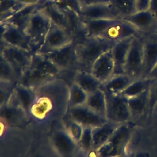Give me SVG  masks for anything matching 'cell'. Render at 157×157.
<instances>
[{
  "instance_id": "obj_8",
  "label": "cell",
  "mask_w": 157,
  "mask_h": 157,
  "mask_svg": "<svg viewBox=\"0 0 157 157\" xmlns=\"http://www.w3.org/2000/svg\"><path fill=\"white\" fill-rule=\"evenodd\" d=\"M144 41L139 36L134 37L129 47L125 64L124 74L134 80L142 77Z\"/></svg>"
},
{
  "instance_id": "obj_40",
  "label": "cell",
  "mask_w": 157,
  "mask_h": 157,
  "mask_svg": "<svg viewBox=\"0 0 157 157\" xmlns=\"http://www.w3.org/2000/svg\"><path fill=\"white\" fill-rule=\"evenodd\" d=\"M148 10L155 17H157V0H150Z\"/></svg>"
},
{
  "instance_id": "obj_42",
  "label": "cell",
  "mask_w": 157,
  "mask_h": 157,
  "mask_svg": "<svg viewBox=\"0 0 157 157\" xmlns=\"http://www.w3.org/2000/svg\"><path fill=\"white\" fill-rule=\"evenodd\" d=\"M20 1L25 3L26 4L31 5V4H38L40 0H20Z\"/></svg>"
},
{
  "instance_id": "obj_26",
  "label": "cell",
  "mask_w": 157,
  "mask_h": 157,
  "mask_svg": "<svg viewBox=\"0 0 157 157\" xmlns=\"http://www.w3.org/2000/svg\"><path fill=\"white\" fill-rule=\"evenodd\" d=\"M109 2L120 19H124L137 12L136 0H109Z\"/></svg>"
},
{
  "instance_id": "obj_15",
  "label": "cell",
  "mask_w": 157,
  "mask_h": 157,
  "mask_svg": "<svg viewBox=\"0 0 157 157\" xmlns=\"http://www.w3.org/2000/svg\"><path fill=\"white\" fill-rule=\"evenodd\" d=\"M91 73L102 83L108 81L114 74V62L111 50L102 54L94 63Z\"/></svg>"
},
{
  "instance_id": "obj_20",
  "label": "cell",
  "mask_w": 157,
  "mask_h": 157,
  "mask_svg": "<svg viewBox=\"0 0 157 157\" xmlns=\"http://www.w3.org/2000/svg\"><path fill=\"white\" fill-rule=\"evenodd\" d=\"M120 124L107 121L102 125L93 128V151H96L111 137Z\"/></svg>"
},
{
  "instance_id": "obj_6",
  "label": "cell",
  "mask_w": 157,
  "mask_h": 157,
  "mask_svg": "<svg viewBox=\"0 0 157 157\" xmlns=\"http://www.w3.org/2000/svg\"><path fill=\"white\" fill-rule=\"evenodd\" d=\"M76 46L77 43L72 41L62 47L40 54L49 59L61 71L77 72L78 70V63Z\"/></svg>"
},
{
  "instance_id": "obj_5",
  "label": "cell",
  "mask_w": 157,
  "mask_h": 157,
  "mask_svg": "<svg viewBox=\"0 0 157 157\" xmlns=\"http://www.w3.org/2000/svg\"><path fill=\"white\" fill-rule=\"evenodd\" d=\"M103 91L106 99L107 120L119 124L127 123L131 120L128 98L120 93Z\"/></svg>"
},
{
  "instance_id": "obj_19",
  "label": "cell",
  "mask_w": 157,
  "mask_h": 157,
  "mask_svg": "<svg viewBox=\"0 0 157 157\" xmlns=\"http://www.w3.org/2000/svg\"><path fill=\"white\" fill-rule=\"evenodd\" d=\"M157 64V41L144 42L143 68L141 78L148 77Z\"/></svg>"
},
{
  "instance_id": "obj_44",
  "label": "cell",
  "mask_w": 157,
  "mask_h": 157,
  "mask_svg": "<svg viewBox=\"0 0 157 157\" xmlns=\"http://www.w3.org/2000/svg\"><path fill=\"white\" fill-rule=\"evenodd\" d=\"M125 157H134V155H131V156H126L125 155Z\"/></svg>"
},
{
  "instance_id": "obj_29",
  "label": "cell",
  "mask_w": 157,
  "mask_h": 157,
  "mask_svg": "<svg viewBox=\"0 0 157 157\" xmlns=\"http://www.w3.org/2000/svg\"><path fill=\"white\" fill-rule=\"evenodd\" d=\"M28 6L20 0H1V22L6 21L15 13Z\"/></svg>"
},
{
  "instance_id": "obj_32",
  "label": "cell",
  "mask_w": 157,
  "mask_h": 157,
  "mask_svg": "<svg viewBox=\"0 0 157 157\" xmlns=\"http://www.w3.org/2000/svg\"><path fill=\"white\" fill-rule=\"evenodd\" d=\"M88 94L77 83L74 82L69 89L68 104L69 107L85 104Z\"/></svg>"
},
{
  "instance_id": "obj_3",
  "label": "cell",
  "mask_w": 157,
  "mask_h": 157,
  "mask_svg": "<svg viewBox=\"0 0 157 157\" xmlns=\"http://www.w3.org/2000/svg\"><path fill=\"white\" fill-rule=\"evenodd\" d=\"M50 24V18L42 9H37L33 14L25 31L29 39L33 53H37L43 45Z\"/></svg>"
},
{
  "instance_id": "obj_25",
  "label": "cell",
  "mask_w": 157,
  "mask_h": 157,
  "mask_svg": "<svg viewBox=\"0 0 157 157\" xmlns=\"http://www.w3.org/2000/svg\"><path fill=\"white\" fill-rule=\"evenodd\" d=\"M148 100L149 88L137 96L128 98L131 119L140 115L145 109H147Z\"/></svg>"
},
{
  "instance_id": "obj_7",
  "label": "cell",
  "mask_w": 157,
  "mask_h": 157,
  "mask_svg": "<svg viewBox=\"0 0 157 157\" xmlns=\"http://www.w3.org/2000/svg\"><path fill=\"white\" fill-rule=\"evenodd\" d=\"M1 56L13 69L18 81L29 66L33 53L15 46L1 42Z\"/></svg>"
},
{
  "instance_id": "obj_34",
  "label": "cell",
  "mask_w": 157,
  "mask_h": 157,
  "mask_svg": "<svg viewBox=\"0 0 157 157\" xmlns=\"http://www.w3.org/2000/svg\"><path fill=\"white\" fill-rule=\"evenodd\" d=\"M59 9H69L76 12L80 17L82 4L80 0H51Z\"/></svg>"
},
{
  "instance_id": "obj_41",
  "label": "cell",
  "mask_w": 157,
  "mask_h": 157,
  "mask_svg": "<svg viewBox=\"0 0 157 157\" xmlns=\"http://www.w3.org/2000/svg\"><path fill=\"white\" fill-rule=\"evenodd\" d=\"M148 77L153 80L157 79V64L155 66V67L153 68V69L151 71V72H150Z\"/></svg>"
},
{
  "instance_id": "obj_4",
  "label": "cell",
  "mask_w": 157,
  "mask_h": 157,
  "mask_svg": "<svg viewBox=\"0 0 157 157\" xmlns=\"http://www.w3.org/2000/svg\"><path fill=\"white\" fill-rule=\"evenodd\" d=\"M131 132V128L127 123L120 124L108 140L96 151L97 157L125 156V149Z\"/></svg>"
},
{
  "instance_id": "obj_17",
  "label": "cell",
  "mask_w": 157,
  "mask_h": 157,
  "mask_svg": "<svg viewBox=\"0 0 157 157\" xmlns=\"http://www.w3.org/2000/svg\"><path fill=\"white\" fill-rule=\"evenodd\" d=\"M35 101L36 95L34 90L18 83L15 86L13 94L9 102L18 105L29 115Z\"/></svg>"
},
{
  "instance_id": "obj_36",
  "label": "cell",
  "mask_w": 157,
  "mask_h": 157,
  "mask_svg": "<svg viewBox=\"0 0 157 157\" xmlns=\"http://www.w3.org/2000/svg\"><path fill=\"white\" fill-rule=\"evenodd\" d=\"M69 120L67 123L66 129L71 135V136L73 138V139L78 144V142L81 139L83 133V127L81 124L71 118L69 117Z\"/></svg>"
},
{
  "instance_id": "obj_33",
  "label": "cell",
  "mask_w": 157,
  "mask_h": 157,
  "mask_svg": "<svg viewBox=\"0 0 157 157\" xmlns=\"http://www.w3.org/2000/svg\"><path fill=\"white\" fill-rule=\"evenodd\" d=\"M0 80L1 81L18 83V78L12 66L0 55Z\"/></svg>"
},
{
  "instance_id": "obj_13",
  "label": "cell",
  "mask_w": 157,
  "mask_h": 157,
  "mask_svg": "<svg viewBox=\"0 0 157 157\" xmlns=\"http://www.w3.org/2000/svg\"><path fill=\"white\" fill-rule=\"evenodd\" d=\"M52 145L60 157H72L78 145L66 129L55 131L51 138Z\"/></svg>"
},
{
  "instance_id": "obj_37",
  "label": "cell",
  "mask_w": 157,
  "mask_h": 157,
  "mask_svg": "<svg viewBox=\"0 0 157 157\" xmlns=\"http://www.w3.org/2000/svg\"><path fill=\"white\" fill-rule=\"evenodd\" d=\"M93 128H83L81 139L78 142V145L85 151L88 152L93 150Z\"/></svg>"
},
{
  "instance_id": "obj_22",
  "label": "cell",
  "mask_w": 157,
  "mask_h": 157,
  "mask_svg": "<svg viewBox=\"0 0 157 157\" xmlns=\"http://www.w3.org/2000/svg\"><path fill=\"white\" fill-rule=\"evenodd\" d=\"M117 19H81L83 28L87 38L101 36L105 30Z\"/></svg>"
},
{
  "instance_id": "obj_30",
  "label": "cell",
  "mask_w": 157,
  "mask_h": 157,
  "mask_svg": "<svg viewBox=\"0 0 157 157\" xmlns=\"http://www.w3.org/2000/svg\"><path fill=\"white\" fill-rule=\"evenodd\" d=\"M42 9L47 13L51 21L67 31V23L64 13L56 6L51 0L48 1Z\"/></svg>"
},
{
  "instance_id": "obj_35",
  "label": "cell",
  "mask_w": 157,
  "mask_h": 157,
  "mask_svg": "<svg viewBox=\"0 0 157 157\" xmlns=\"http://www.w3.org/2000/svg\"><path fill=\"white\" fill-rule=\"evenodd\" d=\"M17 83L1 81V105L9 101L13 94L15 86Z\"/></svg>"
},
{
  "instance_id": "obj_14",
  "label": "cell",
  "mask_w": 157,
  "mask_h": 157,
  "mask_svg": "<svg viewBox=\"0 0 157 157\" xmlns=\"http://www.w3.org/2000/svg\"><path fill=\"white\" fill-rule=\"evenodd\" d=\"M81 19H120L109 2L82 5Z\"/></svg>"
},
{
  "instance_id": "obj_38",
  "label": "cell",
  "mask_w": 157,
  "mask_h": 157,
  "mask_svg": "<svg viewBox=\"0 0 157 157\" xmlns=\"http://www.w3.org/2000/svg\"><path fill=\"white\" fill-rule=\"evenodd\" d=\"M157 104V79H153L151 84L149 88V100L147 109L150 113Z\"/></svg>"
},
{
  "instance_id": "obj_28",
  "label": "cell",
  "mask_w": 157,
  "mask_h": 157,
  "mask_svg": "<svg viewBox=\"0 0 157 157\" xmlns=\"http://www.w3.org/2000/svg\"><path fill=\"white\" fill-rule=\"evenodd\" d=\"M85 104L94 111L105 116L106 99L101 88L88 94Z\"/></svg>"
},
{
  "instance_id": "obj_39",
  "label": "cell",
  "mask_w": 157,
  "mask_h": 157,
  "mask_svg": "<svg viewBox=\"0 0 157 157\" xmlns=\"http://www.w3.org/2000/svg\"><path fill=\"white\" fill-rule=\"evenodd\" d=\"M137 11L148 10L150 0H136Z\"/></svg>"
},
{
  "instance_id": "obj_16",
  "label": "cell",
  "mask_w": 157,
  "mask_h": 157,
  "mask_svg": "<svg viewBox=\"0 0 157 157\" xmlns=\"http://www.w3.org/2000/svg\"><path fill=\"white\" fill-rule=\"evenodd\" d=\"M134 37H129L117 42L111 49L114 62V74H124V64L127 55Z\"/></svg>"
},
{
  "instance_id": "obj_1",
  "label": "cell",
  "mask_w": 157,
  "mask_h": 157,
  "mask_svg": "<svg viewBox=\"0 0 157 157\" xmlns=\"http://www.w3.org/2000/svg\"><path fill=\"white\" fill-rule=\"evenodd\" d=\"M62 71L43 55L33 53L31 63L18 81L31 89H36L58 76Z\"/></svg>"
},
{
  "instance_id": "obj_43",
  "label": "cell",
  "mask_w": 157,
  "mask_h": 157,
  "mask_svg": "<svg viewBox=\"0 0 157 157\" xmlns=\"http://www.w3.org/2000/svg\"><path fill=\"white\" fill-rule=\"evenodd\" d=\"M134 157H150V155L148 153L146 152H138L136 154L134 155Z\"/></svg>"
},
{
  "instance_id": "obj_18",
  "label": "cell",
  "mask_w": 157,
  "mask_h": 157,
  "mask_svg": "<svg viewBox=\"0 0 157 157\" xmlns=\"http://www.w3.org/2000/svg\"><path fill=\"white\" fill-rule=\"evenodd\" d=\"M28 115L18 105L9 102L1 105V118L7 125L15 126L19 125Z\"/></svg>"
},
{
  "instance_id": "obj_9",
  "label": "cell",
  "mask_w": 157,
  "mask_h": 157,
  "mask_svg": "<svg viewBox=\"0 0 157 157\" xmlns=\"http://www.w3.org/2000/svg\"><path fill=\"white\" fill-rule=\"evenodd\" d=\"M68 115L71 118L83 128H94L102 125L108 121L105 116L94 111L86 104L69 107Z\"/></svg>"
},
{
  "instance_id": "obj_27",
  "label": "cell",
  "mask_w": 157,
  "mask_h": 157,
  "mask_svg": "<svg viewBox=\"0 0 157 157\" xmlns=\"http://www.w3.org/2000/svg\"><path fill=\"white\" fill-rule=\"evenodd\" d=\"M155 16L149 10L137 11L134 14L125 18L124 20L134 25L140 32L147 29L153 22Z\"/></svg>"
},
{
  "instance_id": "obj_23",
  "label": "cell",
  "mask_w": 157,
  "mask_h": 157,
  "mask_svg": "<svg viewBox=\"0 0 157 157\" xmlns=\"http://www.w3.org/2000/svg\"><path fill=\"white\" fill-rule=\"evenodd\" d=\"M88 94L101 88L102 83L90 72L78 70L74 75V82Z\"/></svg>"
},
{
  "instance_id": "obj_2",
  "label": "cell",
  "mask_w": 157,
  "mask_h": 157,
  "mask_svg": "<svg viewBox=\"0 0 157 157\" xmlns=\"http://www.w3.org/2000/svg\"><path fill=\"white\" fill-rule=\"evenodd\" d=\"M115 43L98 36L88 37L84 42L77 44L78 70L91 72L96 60L102 54L111 50Z\"/></svg>"
},
{
  "instance_id": "obj_12",
  "label": "cell",
  "mask_w": 157,
  "mask_h": 157,
  "mask_svg": "<svg viewBox=\"0 0 157 157\" xmlns=\"http://www.w3.org/2000/svg\"><path fill=\"white\" fill-rule=\"evenodd\" d=\"M140 33L130 22L124 19H117L99 37L117 42L126 38L138 36Z\"/></svg>"
},
{
  "instance_id": "obj_24",
  "label": "cell",
  "mask_w": 157,
  "mask_h": 157,
  "mask_svg": "<svg viewBox=\"0 0 157 157\" xmlns=\"http://www.w3.org/2000/svg\"><path fill=\"white\" fill-rule=\"evenodd\" d=\"M134 80L125 74L113 75L102 85L101 89L107 92L119 94L125 90Z\"/></svg>"
},
{
  "instance_id": "obj_45",
  "label": "cell",
  "mask_w": 157,
  "mask_h": 157,
  "mask_svg": "<svg viewBox=\"0 0 157 157\" xmlns=\"http://www.w3.org/2000/svg\"><path fill=\"white\" fill-rule=\"evenodd\" d=\"M115 157H125V156H115Z\"/></svg>"
},
{
  "instance_id": "obj_10",
  "label": "cell",
  "mask_w": 157,
  "mask_h": 157,
  "mask_svg": "<svg viewBox=\"0 0 157 157\" xmlns=\"http://www.w3.org/2000/svg\"><path fill=\"white\" fill-rule=\"evenodd\" d=\"M1 42L33 52L29 39L25 31L9 23L1 22Z\"/></svg>"
},
{
  "instance_id": "obj_31",
  "label": "cell",
  "mask_w": 157,
  "mask_h": 157,
  "mask_svg": "<svg viewBox=\"0 0 157 157\" xmlns=\"http://www.w3.org/2000/svg\"><path fill=\"white\" fill-rule=\"evenodd\" d=\"M153 79L148 77L136 79L120 94L127 98L137 96L148 89Z\"/></svg>"
},
{
  "instance_id": "obj_11",
  "label": "cell",
  "mask_w": 157,
  "mask_h": 157,
  "mask_svg": "<svg viewBox=\"0 0 157 157\" xmlns=\"http://www.w3.org/2000/svg\"><path fill=\"white\" fill-rule=\"evenodd\" d=\"M74 41L71 34L63 28L51 21L50 27L41 48L37 53H42L62 47Z\"/></svg>"
},
{
  "instance_id": "obj_21",
  "label": "cell",
  "mask_w": 157,
  "mask_h": 157,
  "mask_svg": "<svg viewBox=\"0 0 157 157\" xmlns=\"http://www.w3.org/2000/svg\"><path fill=\"white\" fill-rule=\"evenodd\" d=\"M44 6V4L40 2L36 4L28 5L15 13L4 22L12 24L21 29L25 31L33 14L37 9H43Z\"/></svg>"
}]
</instances>
